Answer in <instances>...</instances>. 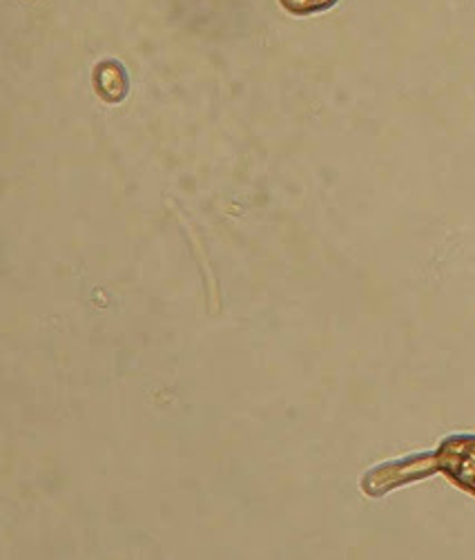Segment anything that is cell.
Wrapping results in <instances>:
<instances>
[{
	"label": "cell",
	"mask_w": 475,
	"mask_h": 560,
	"mask_svg": "<svg viewBox=\"0 0 475 560\" xmlns=\"http://www.w3.org/2000/svg\"><path fill=\"white\" fill-rule=\"evenodd\" d=\"M436 463L460 489L475 495V435L457 433L442 440Z\"/></svg>",
	"instance_id": "obj_1"
},
{
	"label": "cell",
	"mask_w": 475,
	"mask_h": 560,
	"mask_svg": "<svg viewBox=\"0 0 475 560\" xmlns=\"http://www.w3.org/2000/svg\"><path fill=\"white\" fill-rule=\"evenodd\" d=\"M94 88L103 101H109V103L124 101L130 88L126 68L118 61L99 63L94 70Z\"/></svg>",
	"instance_id": "obj_2"
},
{
	"label": "cell",
	"mask_w": 475,
	"mask_h": 560,
	"mask_svg": "<svg viewBox=\"0 0 475 560\" xmlns=\"http://www.w3.org/2000/svg\"><path fill=\"white\" fill-rule=\"evenodd\" d=\"M339 0H279V5L292 16H313L333 10Z\"/></svg>",
	"instance_id": "obj_3"
}]
</instances>
